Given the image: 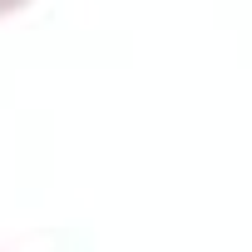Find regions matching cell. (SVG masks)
<instances>
[{"instance_id":"1","label":"cell","mask_w":252,"mask_h":252,"mask_svg":"<svg viewBox=\"0 0 252 252\" xmlns=\"http://www.w3.org/2000/svg\"><path fill=\"white\" fill-rule=\"evenodd\" d=\"M25 5V0H0V15H5V10H20Z\"/></svg>"}]
</instances>
